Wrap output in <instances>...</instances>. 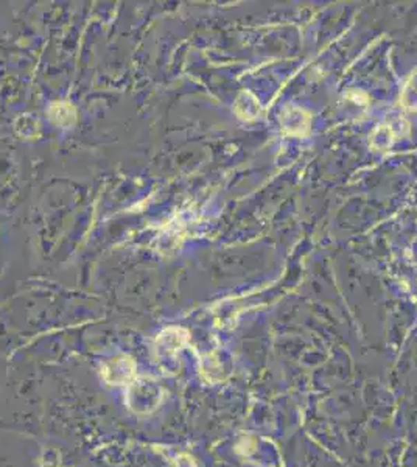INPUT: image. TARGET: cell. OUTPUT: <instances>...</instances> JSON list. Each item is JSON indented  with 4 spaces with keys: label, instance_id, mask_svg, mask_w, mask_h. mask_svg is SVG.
<instances>
[{
    "label": "cell",
    "instance_id": "1",
    "mask_svg": "<svg viewBox=\"0 0 417 467\" xmlns=\"http://www.w3.org/2000/svg\"><path fill=\"white\" fill-rule=\"evenodd\" d=\"M282 125H285V128L288 129V133L301 134L305 129H307L308 117L307 114L302 116L301 109H286L282 117Z\"/></svg>",
    "mask_w": 417,
    "mask_h": 467
},
{
    "label": "cell",
    "instance_id": "2",
    "mask_svg": "<svg viewBox=\"0 0 417 467\" xmlns=\"http://www.w3.org/2000/svg\"><path fill=\"white\" fill-rule=\"evenodd\" d=\"M403 104L407 109H417V71L411 75L403 91Z\"/></svg>",
    "mask_w": 417,
    "mask_h": 467
}]
</instances>
